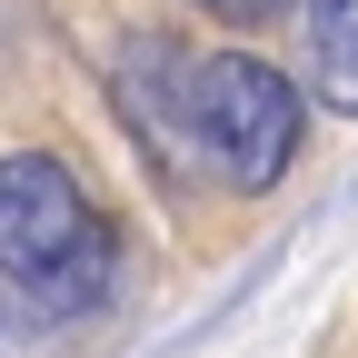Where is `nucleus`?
<instances>
[{"label": "nucleus", "instance_id": "2", "mask_svg": "<svg viewBox=\"0 0 358 358\" xmlns=\"http://www.w3.org/2000/svg\"><path fill=\"white\" fill-rule=\"evenodd\" d=\"M179 120H189V150L229 179V189H268V179H289V159H299V90H289V70H268L249 50L199 60L189 90H179Z\"/></svg>", "mask_w": 358, "mask_h": 358}, {"label": "nucleus", "instance_id": "4", "mask_svg": "<svg viewBox=\"0 0 358 358\" xmlns=\"http://www.w3.org/2000/svg\"><path fill=\"white\" fill-rule=\"evenodd\" d=\"M199 10H219V20H268V10H289V0H199Z\"/></svg>", "mask_w": 358, "mask_h": 358}, {"label": "nucleus", "instance_id": "1", "mask_svg": "<svg viewBox=\"0 0 358 358\" xmlns=\"http://www.w3.org/2000/svg\"><path fill=\"white\" fill-rule=\"evenodd\" d=\"M110 268V229L90 189L50 159V150H10L0 159V279H20L30 299L80 308Z\"/></svg>", "mask_w": 358, "mask_h": 358}, {"label": "nucleus", "instance_id": "3", "mask_svg": "<svg viewBox=\"0 0 358 358\" xmlns=\"http://www.w3.org/2000/svg\"><path fill=\"white\" fill-rule=\"evenodd\" d=\"M299 30H308V80L338 120H358V0H299Z\"/></svg>", "mask_w": 358, "mask_h": 358}]
</instances>
